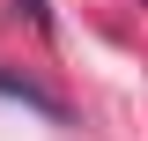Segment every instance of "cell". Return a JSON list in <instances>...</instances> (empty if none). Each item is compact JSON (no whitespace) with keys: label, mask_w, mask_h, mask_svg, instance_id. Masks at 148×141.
<instances>
[{"label":"cell","mask_w":148,"mask_h":141,"mask_svg":"<svg viewBox=\"0 0 148 141\" xmlns=\"http://www.w3.org/2000/svg\"><path fill=\"white\" fill-rule=\"evenodd\" d=\"M15 8H22L30 22H37V30H45V0H15Z\"/></svg>","instance_id":"1"}]
</instances>
